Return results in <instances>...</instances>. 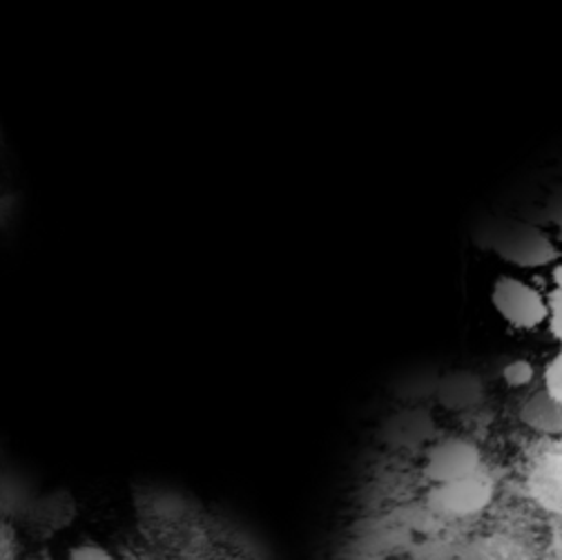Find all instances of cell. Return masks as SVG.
<instances>
[{
  "label": "cell",
  "mask_w": 562,
  "mask_h": 560,
  "mask_svg": "<svg viewBox=\"0 0 562 560\" xmlns=\"http://www.w3.org/2000/svg\"><path fill=\"white\" fill-rule=\"evenodd\" d=\"M480 397V387L471 376H453L440 387V400L451 408H467Z\"/></svg>",
  "instance_id": "cell-8"
},
{
  "label": "cell",
  "mask_w": 562,
  "mask_h": 560,
  "mask_svg": "<svg viewBox=\"0 0 562 560\" xmlns=\"http://www.w3.org/2000/svg\"><path fill=\"white\" fill-rule=\"evenodd\" d=\"M456 560H529V553L503 536H484L456 551Z\"/></svg>",
  "instance_id": "cell-7"
},
{
  "label": "cell",
  "mask_w": 562,
  "mask_h": 560,
  "mask_svg": "<svg viewBox=\"0 0 562 560\" xmlns=\"http://www.w3.org/2000/svg\"><path fill=\"white\" fill-rule=\"evenodd\" d=\"M529 492L542 509L562 516V449L547 451L533 462Z\"/></svg>",
  "instance_id": "cell-5"
},
{
  "label": "cell",
  "mask_w": 562,
  "mask_h": 560,
  "mask_svg": "<svg viewBox=\"0 0 562 560\" xmlns=\"http://www.w3.org/2000/svg\"><path fill=\"white\" fill-rule=\"evenodd\" d=\"M549 328L553 337L562 344V291H553L549 298Z\"/></svg>",
  "instance_id": "cell-12"
},
{
  "label": "cell",
  "mask_w": 562,
  "mask_h": 560,
  "mask_svg": "<svg viewBox=\"0 0 562 560\" xmlns=\"http://www.w3.org/2000/svg\"><path fill=\"white\" fill-rule=\"evenodd\" d=\"M520 423L540 436L558 438L562 436V404L544 391H538L522 402Z\"/></svg>",
  "instance_id": "cell-6"
},
{
  "label": "cell",
  "mask_w": 562,
  "mask_h": 560,
  "mask_svg": "<svg viewBox=\"0 0 562 560\" xmlns=\"http://www.w3.org/2000/svg\"><path fill=\"white\" fill-rule=\"evenodd\" d=\"M542 391L562 404V351L547 365L542 376Z\"/></svg>",
  "instance_id": "cell-9"
},
{
  "label": "cell",
  "mask_w": 562,
  "mask_h": 560,
  "mask_svg": "<svg viewBox=\"0 0 562 560\" xmlns=\"http://www.w3.org/2000/svg\"><path fill=\"white\" fill-rule=\"evenodd\" d=\"M16 553V531L5 518V514L0 512V560H12Z\"/></svg>",
  "instance_id": "cell-11"
},
{
  "label": "cell",
  "mask_w": 562,
  "mask_h": 560,
  "mask_svg": "<svg viewBox=\"0 0 562 560\" xmlns=\"http://www.w3.org/2000/svg\"><path fill=\"white\" fill-rule=\"evenodd\" d=\"M482 467L480 449L464 438H449L434 445L425 460V478L431 486L449 484L477 473Z\"/></svg>",
  "instance_id": "cell-4"
},
{
  "label": "cell",
  "mask_w": 562,
  "mask_h": 560,
  "mask_svg": "<svg viewBox=\"0 0 562 560\" xmlns=\"http://www.w3.org/2000/svg\"><path fill=\"white\" fill-rule=\"evenodd\" d=\"M536 378V371L529 362L525 360H516L512 365H507L503 369V380L509 384V387H527L531 380Z\"/></svg>",
  "instance_id": "cell-10"
},
{
  "label": "cell",
  "mask_w": 562,
  "mask_h": 560,
  "mask_svg": "<svg viewBox=\"0 0 562 560\" xmlns=\"http://www.w3.org/2000/svg\"><path fill=\"white\" fill-rule=\"evenodd\" d=\"M496 499V482L484 469L449 484L431 486L429 509L449 520H467L480 516Z\"/></svg>",
  "instance_id": "cell-3"
},
{
  "label": "cell",
  "mask_w": 562,
  "mask_h": 560,
  "mask_svg": "<svg viewBox=\"0 0 562 560\" xmlns=\"http://www.w3.org/2000/svg\"><path fill=\"white\" fill-rule=\"evenodd\" d=\"M491 306L518 331H536L549 322V298L516 275H501L491 287Z\"/></svg>",
  "instance_id": "cell-2"
},
{
  "label": "cell",
  "mask_w": 562,
  "mask_h": 560,
  "mask_svg": "<svg viewBox=\"0 0 562 560\" xmlns=\"http://www.w3.org/2000/svg\"><path fill=\"white\" fill-rule=\"evenodd\" d=\"M480 246L516 268H542L560 261V250L540 228L518 220H486L475 231Z\"/></svg>",
  "instance_id": "cell-1"
}]
</instances>
